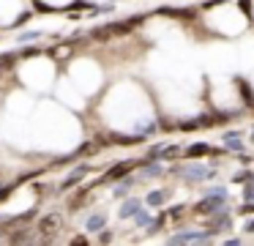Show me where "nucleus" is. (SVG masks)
<instances>
[{"label": "nucleus", "mask_w": 254, "mask_h": 246, "mask_svg": "<svg viewBox=\"0 0 254 246\" xmlns=\"http://www.w3.org/2000/svg\"><path fill=\"white\" fill-rule=\"evenodd\" d=\"M205 151H208V148H205V145H197V148H191V151H189V153H205Z\"/></svg>", "instance_id": "6e6552de"}, {"label": "nucleus", "mask_w": 254, "mask_h": 246, "mask_svg": "<svg viewBox=\"0 0 254 246\" xmlns=\"http://www.w3.org/2000/svg\"><path fill=\"white\" fill-rule=\"evenodd\" d=\"M208 169H199V167H191V169H189V178H208Z\"/></svg>", "instance_id": "423d86ee"}, {"label": "nucleus", "mask_w": 254, "mask_h": 246, "mask_svg": "<svg viewBox=\"0 0 254 246\" xmlns=\"http://www.w3.org/2000/svg\"><path fill=\"white\" fill-rule=\"evenodd\" d=\"M137 211H139V202L131 200V202H126V208H123V216H134Z\"/></svg>", "instance_id": "39448f33"}, {"label": "nucleus", "mask_w": 254, "mask_h": 246, "mask_svg": "<svg viewBox=\"0 0 254 246\" xmlns=\"http://www.w3.org/2000/svg\"><path fill=\"white\" fill-rule=\"evenodd\" d=\"M210 235L208 233H181L172 238V244H183V241H208Z\"/></svg>", "instance_id": "f03ea898"}, {"label": "nucleus", "mask_w": 254, "mask_h": 246, "mask_svg": "<svg viewBox=\"0 0 254 246\" xmlns=\"http://www.w3.org/2000/svg\"><path fill=\"white\" fill-rule=\"evenodd\" d=\"M58 227H61V216H44V219H41V224H39L41 233H55Z\"/></svg>", "instance_id": "f257e3e1"}, {"label": "nucleus", "mask_w": 254, "mask_h": 246, "mask_svg": "<svg viewBox=\"0 0 254 246\" xmlns=\"http://www.w3.org/2000/svg\"><path fill=\"white\" fill-rule=\"evenodd\" d=\"M246 230H249V233H254V222H249V224H246Z\"/></svg>", "instance_id": "1a4fd4ad"}, {"label": "nucleus", "mask_w": 254, "mask_h": 246, "mask_svg": "<svg viewBox=\"0 0 254 246\" xmlns=\"http://www.w3.org/2000/svg\"><path fill=\"white\" fill-rule=\"evenodd\" d=\"M164 200H167V191H153V194L148 197L150 205H159V202H164Z\"/></svg>", "instance_id": "20e7f679"}, {"label": "nucleus", "mask_w": 254, "mask_h": 246, "mask_svg": "<svg viewBox=\"0 0 254 246\" xmlns=\"http://www.w3.org/2000/svg\"><path fill=\"white\" fill-rule=\"evenodd\" d=\"M224 140H227V148H230V151H243V142L238 140L235 134H227Z\"/></svg>", "instance_id": "7ed1b4c3"}, {"label": "nucleus", "mask_w": 254, "mask_h": 246, "mask_svg": "<svg viewBox=\"0 0 254 246\" xmlns=\"http://www.w3.org/2000/svg\"><path fill=\"white\" fill-rule=\"evenodd\" d=\"M101 224H104V216H93V219L88 222V227H90V230H99Z\"/></svg>", "instance_id": "0eeeda50"}]
</instances>
